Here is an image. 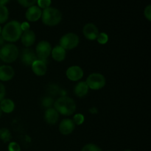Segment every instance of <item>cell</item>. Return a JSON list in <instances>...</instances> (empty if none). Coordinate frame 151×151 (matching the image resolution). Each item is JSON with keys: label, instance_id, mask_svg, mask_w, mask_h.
<instances>
[{"label": "cell", "instance_id": "1", "mask_svg": "<svg viewBox=\"0 0 151 151\" xmlns=\"http://www.w3.org/2000/svg\"><path fill=\"white\" fill-rule=\"evenodd\" d=\"M22 34L21 24L18 21H11L4 25L1 29V36L4 41L16 42L21 38Z\"/></svg>", "mask_w": 151, "mask_h": 151}, {"label": "cell", "instance_id": "2", "mask_svg": "<svg viewBox=\"0 0 151 151\" xmlns=\"http://www.w3.org/2000/svg\"><path fill=\"white\" fill-rule=\"evenodd\" d=\"M54 109L58 114L63 116H70L76 110V104L74 100L66 96H61L54 102Z\"/></svg>", "mask_w": 151, "mask_h": 151}, {"label": "cell", "instance_id": "3", "mask_svg": "<svg viewBox=\"0 0 151 151\" xmlns=\"http://www.w3.org/2000/svg\"><path fill=\"white\" fill-rule=\"evenodd\" d=\"M41 19L44 24L51 27L55 26L61 21L62 13L58 9L50 7L43 10Z\"/></svg>", "mask_w": 151, "mask_h": 151}, {"label": "cell", "instance_id": "4", "mask_svg": "<svg viewBox=\"0 0 151 151\" xmlns=\"http://www.w3.org/2000/svg\"><path fill=\"white\" fill-rule=\"evenodd\" d=\"M19 55V49L13 44H5L0 49V59L4 63H13L18 58Z\"/></svg>", "mask_w": 151, "mask_h": 151}, {"label": "cell", "instance_id": "5", "mask_svg": "<svg viewBox=\"0 0 151 151\" xmlns=\"http://www.w3.org/2000/svg\"><path fill=\"white\" fill-rule=\"evenodd\" d=\"M79 44V37L73 32L65 34L60 38V46L65 50H70L78 47Z\"/></svg>", "mask_w": 151, "mask_h": 151}, {"label": "cell", "instance_id": "6", "mask_svg": "<svg viewBox=\"0 0 151 151\" xmlns=\"http://www.w3.org/2000/svg\"><path fill=\"white\" fill-rule=\"evenodd\" d=\"M86 83L88 88L92 90H99L103 88L106 85V78L100 73H92L88 75Z\"/></svg>", "mask_w": 151, "mask_h": 151}, {"label": "cell", "instance_id": "7", "mask_svg": "<svg viewBox=\"0 0 151 151\" xmlns=\"http://www.w3.org/2000/svg\"><path fill=\"white\" fill-rule=\"evenodd\" d=\"M52 52V46L48 41H41L37 44L35 54L39 60L45 62Z\"/></svg>", "mask_w": 151, "mask_h": 151}, {"label": "cell", "instance_id": "8", "mask_svg": "<svg viewBox=\"0 0 151 151\" xmlns=\"http://www.w3.org/2000/svg\"><path fill=\"white\" fill-rule=\"evenodd\" d=\"M36 54L32 50L29 48H26L22 50V55H21V60L25 66H30L31 65L38 60Z\"/></svg>", "mask_w": 151, "mask_h": 151}, {"label": "cell", "instance_id": "9", "mask_svg": "<svg viewBox=\"0 0 151 151\" xmlns=\"http://www.w3.org/2000/svg\"><path fill=\"white\" fill-rule=\"evenodd\" d=\"M83 33L86 38L90 41H94L97 39L100 32H99L98 28L95 24L92 23H88L83 27Z\"/></svg>", "mask_w": 151, "mask_h": 151}, {"label": "cell", "instance_id": "10", "mask_svg": "<svg viewBox=\"0 0 151 151\" xmlns=\"http://www.w3.org/2000/svg\"><path fill=\"white\" fill-rule=\"evenodd\" d=\"M66 77L72 81H78L83 76V71L80 66H72L66 70Z\"/></svg>", "mask_w": 151, "mask_h": 151}, {"label": "cell", "instance_id": "11", "mask_svg": "<svg viewBox=\"0 0 151 151\" xmlns=\"http://www.w3.org/2000/svg\"><path fill=\"white\" fill-rule=\"evenodd\" d=\"M75 128V124L71 119H63L59 125V131L63 135L72 134Z\"/></svg>", "mask_w": 151, "mask_h": 151}, {"label": "cell", "instance_id": "12", "mask_svg": "<svg viewBox=\"0 0 151 151\" xmlns=\"http://www.w3.org/2000/svg\"><path fill=\"white\" fill-rule=\"evenodd\" d=\"M42 10L38 6L33 5L29 7L26 12V19L29 22H37L41 17Z\"/></svg>", "mask_w": 151, "mask_h": 151}, {"label": "cell", "instance_id": "13", "mask_svg": "<svg viewBox=\"0 0 151 151\" xmlns=\"http://www.w3.org/2000/svg\"><path fill=\"white\" fill-rule=\"evenodd\" d=\"M15 71L13 67L8 65L0 66V81H8L13 78Z\"/></svg>", "mask_w": 151, "mask_h": 151}, {"label": "cell", "instance_id": "14", "mask_svg": "<svg viewBox=\"0 0 151 151\" xmlns=\"http://www.w3.org/2000/svg\"><path fill=\"white\" fill-rule=\"evenodd\" d=\"M31 67H32V72L37 76H44L47 73V64H46L45 62L39 60V59L33 62V63L31 65Z\"/></svg>", "mask_w": 151, "mask_h": 151}, {"label": "cell", "instance_id": "15", "mask_svg": "<svg viewBox=\"0 0 151 151\" xmlns=\"http://www.w3.org/2000/svg\"><path fill=\"white\" fill-rule=\"evenodd\" d=\"M22 43L24 47H29L32 45H33V44L35 41V32H33L31 29H28V30L24 31L23 33L22 34Z\"/></svg>", "mask_w": 151, "mask_h": 151}, {"label": "cell", "instance_id": "16", "mask_svg": "<svg viewBox=\"0 0 151 151\" xmlns=\"http://www.w3.org/2000/svg\"><path fill=\"white\" fill-rule=\"evenodd\" d=\"M59 119V114L55 109L50 108L47 109L44 114V119L49 125H55Z\"/></svg>", "mask_w": 151, "mask_h": 151}, {"label": "cell", "instance_id": "17", "mask_svg": "<svg viewBox=\"0 0 151 151\" xmlns=\"http://www.w3.org/2000/svg\"><path fill=\"white\" fill-rule=\"evenodd\" d=\"M51 54L52 57L55 60L58 62L63 61L66 58V50L62 48L60 45H58L52 49Z\"/></svg>", "mask_w": 151, "mask_h": 151}, {"label": "cell", "instance_id": "18", "mask_svg": "<svg viewBox=\"0 0 151 151\" xmlns=\"http://www.w3.org/2000/svg\"><path fill=\"white\" fill-rule=\"evenodd\" d=\"M88 87L86 81H81L76 84L74 88V93L78 97H83L86 95L88 91Z\"/></svg>", "mask_w": 151, "mask_h": 151}, {"label": "cell", "instance_id": "19", "mask_svg": "<svg viewBox=\"0 0 151 151\" xmlns=\"http://www.w3.org/2000/svg\"><path fill=\"white\" fill-rule=\"evenodd\" d=\"M0 109H1V111L4 112V113H11L15 109L14 102L10 99H3L0 102Z\"/></svg>", "mask_w": 151, "mask_h": 151}, {"label": "cell", "instance_id": "20", "mask_svg": "<svg viewBox=\"0 0 151 151\" xmlns=\"http://www.w3.org/2000/svg\"><path fill=\"white\" fill-rule=\"evenodd\" d=\"M9 11L4 5L0 4V24L4 23L8 19Z\"/></svg>", "mask_w": 151, "mask_h": 151}, {"label": "cell", "instance_id": "21", "mask_svg": "<svg viewBox=\"0 0 151 151\" xmlns=\"http://www.w3.org/2000/svg\"><path fill=\"white\" fill-rule=\"evenodd\" d=\"M0 139L4 142H7L11 139V134L10 131L7 128H1L0 129Z\"/></svg>", "mask_w": 151, "mask_h": 151}, {"label": "cell", "instance_id": "22", "mask_svg": "<svg viewBox=\"0 0 151 151\" xmlns=\"http://www.w3.org/2000/svg\"><path fill=\"white\" fill-rule=\"evenodd\" d=\"M41 104H42L43 107L45 108V109H50L54 105V100H53L52 97H45L43 98L42 101H41Z\"/></svg>", "mask_w": 151, "mask_h": 151}, {"label": "cell", "instance_id": "23", "mask_svg": "<svg viewBox=\"0 0 151 151\" xmlns=\"http://www.w3.org/2000/svg\"><path fill=\"white\" fill-rule=\"evenodd\" d=\"M81 151H102L101 148L94 144L86 145Z\"/></svg>", "mask_w": 151, "mask_h": 151}, {"label": "cell", "instance_id": "24", "mask_svg": "<svg viewBox=\"0 0 151 151\" xmlns=\"http://www.w3.org/2000/svg\"><path fill=\"white\" fill-rule=\"evenodd\" d=\"M18 2L24 7H29L35 5L38 0H17Z\"/></svg>", "mask_w": 151, "mask_h": 151}, {"label": "cell", "instance_id": "25", "mask_svg": "<svg viewBox=\"0 0 151 151\" xmlns=\"http://www.w3.org/2000/svg\"><path fill=\"white\" fill-rule=\"evenodd\" d=\"M97 41H98L99 44H106V43L109 41V36L105 32H101V33H99L98 36L97 38Z\"/></svg>", "mask_w": 151, "mask_h": 151}, {"label": "cell", "instance_id": "26", "mask_svg": "<svg viewBox=\"0 0 151 151\" xmlns=\"http://www.w3.org/2000/svg\"><path fill=\"white\" fill-rule=\"evenodd\" d=\"M51 2V0H38L37 1V3L38 4V7H40V8H43L44 10L50 7Z\"/></svg>", "mask_w": 151, "mask_h": 151}, {"label": "cell", "instance_id": "27", "mask_svg": "<svg viewBox=\"0 0 151 151\" xmlns=\"http://www.w3.org/2000/svg\"><path fill=\"white\" fill-rule=\"evenodd\" d=\"M73 122H75V125H81V124L83 123L84 122V116L83 114H75V116H74V118H73Z\"/></svg>", "mask_w": 151, "mask_h": 151}, {"label": "cell", "instance_id": "28", "mask_svg": "<svg viewBox=\"0 0 151 151\" xmlns=\"http://www.w3.org/2000/svg\"><path fill=\"white\" fill-rule=\"evenodd\" d=\"M8 151H21V147L18 143L12 142L8 145Z\"/></svg>", "mask_w": 151, "mask_h": 151}, {"label": "cell", "instance_id": "29", "mask_svg": "<svg viewBox=\"0 0 151 151\" xmlns=\"http://www.w3.org/2000/svg\"><path fill=\"white\" fill-rule=\"evenodd\" d=\"M145 16L146 19L150 22L151 21V5H147V7H145L144 11Z\"/></svg>", "mask_w": 151, "mask_h": 151}, {"label": "cell", "instance_id": "30", "mask_svg": "<svg viewBox=\"0 0 151 151\" xmlns=\"http://www.w3.org/2000/svg\"><path fill=\"white\" fill-rule=\"evenodd\" d=\"M49 92L51 94H56L60 92V89H59L58 86L56 85H51L49 87Z\"/></svg>", "mask_w": 151, "mask_h": 151}, {"label": "cell", "instance_id": "31", "mask_svg": "<svg viewBox=\"0 0 151 151\" xmlns=\"http://www.w3.org/2000/svg\"><path fill=\"white\" fill-rule=\"evenodd\" d=\"M5 87H4V86L0 82V102L4 99V96H5Z\"/></svg>", "mask_w": 151, "mask_h": 151}, {"label": "cell", "instance_id": "32", "mask_svg": "<svg viewBox=\"0 0 151 151\" xmlns=\"http://www.w3.org/2000/svg\"><path fill=\"white\" fill-rule=\"evenodd\" d=\"M21 28H22V31L28 30V29H29V24L27 22H23V23L21 24Z\"/></svg>", "mask_w": 151, "mask_h": 151}, {"label": "cell", "instance_id": "33", "mask_svg": "<svg viewBox=\"0 0 151 151\" xmlns=\"http://www.w3.org/2000/svg\"><path fill=\"white\" fill-rule=\"evenodd\" d=\"M4 38H2V36L1 35H0V47H2L3 46H4Z\"/></svg>", "mask_w": 151, "mask_h": 151}, {"label": "cell", "instance_id": "34", "mask_svg": "<svg viewBox=\"0 0 151 151\" xmlns=\"http://www.w3.org/2000/svg\"><path fill=\"white\" fill-rule=\"evenodd\" d=\"M9 1H10V0H0V4H1V5L5 6V4H7V3L9 2Z\"/></svg>", "mask_w": 151, "mask_h": 151}, {"label": "cell", "instance_id": "35", "mask_svg": "<svg viewBox=\"0 0 151 151\" xmlns=\"http://www.w3.org/2000/svg\"><path fill=\"white\" fill-rule=\"evenodd\" d=\"M97 111H97V109H96V108H92V109H90V112L92 114H97Z\"/></svg>", "mask_w": 151, "mask_h": 151}, {"label": "cell", "instance_id": "36", "mask_svg": "<svg viewBox=\"0 0 151 151\" xmlns=\"http://www.w3.org/2000/svg\"><path fill=\"white\" fill-rule=\"evenodd\" d=\"M1 114H2V111H1V109H0V118H1Z\"/></svg>", "mask_w": 151, "mask_h": 151}, {"label": "cell", "instance_id": "37", "mask_svg": "<svg viewBox=\"0 0 151 151\" xmlns=\"http://www.w3.org/2000/svg\"><path fill=\"white\" fill-rule=\"evenodd\" d=\"M1 26H0V35H1Z\"/></svg>", "mask_w": 151, "mask_h": 151}, {"label": "cell", "instance_id": "38", "mask_svg": "<svg viewBox=\"0 0 151 151\" xmlns=\"http://www.w3.org/2000/svg\"><path fill=\"white\" fill-rule=\"evenodd\" d=\"M125 151H131V150H125Z\"/></svg>", "mask_w": 151, "mask_h": 151}]
</instances>
